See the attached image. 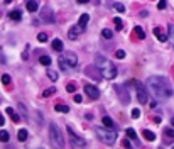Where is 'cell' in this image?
Here are the masks:
<instances>
[{
	"instance_id": "obj_1",
	"label": "cell",
	"mask_w": 174,
	"mask_h": 149,
	"mask_svg": "<svg viewBox=\"0 0 174 149\" xmlns=\"http://www.w3.org/2000/svg\"><path fill=\"white\" fill-rule=\"evenodd\" d=\"M147 87L157 98H169L173 95V87H171L169 80L164 76H149Z\"/></svg>"
},
{
	"instance_id": "obj_2",
	"label": "cell",
	"mask_w": 174,
	"mask_h": 149,
	"mask_svg": "<svg viewBox=\"0 0 174 149\" xmlns=\"http://www.w3.org/2000/svg\"><path fill=\"white\" fill-rule=\"evenodd\" d=\"M95 66L98 68L101 78L113 80L115 76H117V68H115V64L108 59V58L101 56V54H98V56H96V59H95Z\"/></svg>"
},
{
	"instance_id": "obj_3",
	"label": "cell",
	"mask_w": 174,
	"mask_h": 149,
	"mask_svg": "<svg viewBox=\"0 0 174 149\" xmlns=\"http://www.w3.org/2000/svg\"><path fill=\"white\" fill-rule=\"evenodd\" d=\"M49 137H51V142L56 149H64V139H63V134L56 124L49 125Z\"/></svg>"
},
{
	"instance_id": "obj_4",
	"label": "cell",
	"mask_w": 174,
	"mask_h": 149,
	"mask_svg": "<svg viewBox=\"0 0 174 149\" xmlns=\"http://www.w3.org/2000/svg\"><path fill=\"white\" fill-rule=\"evenodd\" d=\"M96 135L101 142L105 144H113L115 139H117V132L115 130H110V129H103V127H96Z\"/></svg>"
},
{
	"instance_id": "obj_5",
	"label": "cell",
	"mask_w": 174,
	"mask_h": 149,
	"mask_svg": "<svg viewBox=\"0 0 174 149\" xmlns=\"http://www.w3.org/2000/svg\"><path fill=\"white\" fill-rule=\"evenodd\" d=\"M134 87H135V93H137V100L140 103H147L149 100V93H147V88L144 83L140 81H134Z\"/></svg>"
},
{
	"instance_id": "obj_6",
	"label": "cell",
	"mask_w": 174,
	"mask_h": 149,
	"mask_svg": "<svg viewBox=\"0 0 174 149\" xmlns=\"http://www.w3.org/2000/svg\"><path fill=\"white\" fill-rule=\"evenodd\" d=\"M68 135H69V139H71V142H73L74 146H85V144H86V141H85L81 135L76 134L71 125H68Z\"/></svg>"
},
{
	"instance_id": "obj_7",
	"label": "cell",
	"mask_w": 174,
	"mask_h": 149,
	"mask_svg": "<svg viewBox=\"0 0 174 149\" xmlns=\"http://www.w3.org/2000/svg\"><path fill=\"white\" fill-rule=\"evenodd\" d=\"M41 19H42V22H46V24H53L54 22L53 10H51L49 7H44V9H42V14H41Z\"/></svg>"
},
{
	"instance_id": "obj_8",
	"label": "cell",
	"mask_w": 174,
	"mask_h": 149,
	"mask_svg": "<svg viewBox=\"0 0 174 149\" xmlns=\"http://www.w3.org/2000/svg\"><path fill=\"white\" fill-rule=\"evenodd\" d=\"M85 93L90 97V98H98L100 97V92L95 85H85Z\"/></svg>"
},
{
	"instance_id": "obj_9",
	"label": "cell",
	"mask_w": 174,
	"mask_h": 149,
	"mask_svg": "<svg viewBox=\"0 0 174 149\" xmlns=\"http://www.w3.org/2000/svg\"><path fill=\"white\" fill-rule=\"evenodd\" d=\"M85 73L88 74V76H90V78H93V80H100L101 78V74H100V71H98V68H96V69H95L93 66H88L86 68V71H85Z\"/></svg>"
},
{
	"instance_id": "obj_10",
	"label": "cell",
	"mask_w": 174,
	"mask_h": 149,
	"mask_svg": "<svg viewBox=\"0 0 174 149\" xmlns=\"http://www.w3.org/2000/svg\"><path fill=\"white\" fill-rule=\"evenodd\" d=\"M64 59H66L68 66H71V68L78 64V58H76V54H74V53H66V54H64Z\"/></svg>"
},
{
	"instance_id": "obj_11",
	"label": "cell",
	"mask_w": 174,
	"mask_h": 149,
	"mask_svg": "<svg viewBox=\"0 0 174 149\" xmlns=\"http://www.w3.org/2000/svg\"><path fill=\"white\" fill-rule=\"evenodd\" d=\"M81 32H83V29H81V27L76 24V26H73L71 29H69V32H68V37H69V39H76V37H78Z\"/></svg>"
},
{
	"instance_id": "obj_12",
	"label": "cell",
	"mask_w": 174,
	"mask_h": 149,
	"mask_svg": "<svg viewBox=\"0 0 174 149\" xmlns=\"http://www.w3.org/2000/svg\"><path fill=\"white\" fill-rule=\"evenodd\" d=\"M154 36L161 41V42H166V41H168V34L164 32V29H161V27H155L154 29Z\"/></svg>"
},
{
	"instance_id": "obj_13",
	"label": "cell",
	"mask_w": 174,
	"mask_h": 149,
	"mask_svg": "<svg viewBox=\"0 0 174 149\" xmlns=\"http://www.w3.org/2000/svg\"><path fill=\"white\" fill-rule=\"evenodd\" d=\"M5 112L9 114V117L12 119V122H19V120H20L19 114H17V112H15V110H14L12 107H7V110H5Z\"/></svg>"
},
{
	"instance_id": "obj_14",
	"label": "cell",
	"mask_w": 174,
	"mask_h": 149,
	"mask_svg": "<svg viewBox=\"0 0 174 149\" xmlns=\"http://www.w3.org/2000/svg\"><path fill=\"white\" fill-rule=\"evenodd\" d=\"M88 20H90V15L88 14H83V15H80V20H78V26L85 31V27H86V24H88Z\"/></svg>"
},
{
	"instance_id": "obj_15",
	"label": "cell",
	"mask_w": 174,
	"mask_h": 149,
	"mask_svg": "<svg viewBox=\"0 0 174 149\" xmlns=\"http://www.w3.org/2000/svg\"><path fill=\"white\" fill-rule=\"evenodd\" d=\"M26 7H27V10H29V12H36V10L39 9V2L31 0V2H27V4H26Z\"/></svg>"
},
{
	"instance_id": "obj_16",
	"label": "cell",
	"mask_w": 174,
	"mask_h": 149,
	"mask_svg": "<svg viewBox=\"0 0 174 149\" xmlns=\"http://www.w3.org/2000/svg\"><path fill=\"white\" fill-rule=\"evenodd\" d=\"M142 135H144L147 141H150V142L155 141V134H154V132H150V130H147V129H145V130H142Z\"/></svg>"
},
{
	"instance_id": "obj_17",
	"label": "cell",
	"mask_w": 174,
	"mask_h": 149,
	"mask_svg": "<svg viewBox=\"0 0 174 149\" xmlns=\"http://www.w3.org/2000/svg\"><path fill=\"white\" fill-rule=\"evenodd\" d=\"M54 110H56V112H61V114H68V112H69V107L63 105V103H58V105L54 107Z\"/></svg>"
},
{
	"instance_id": "obj_18",
	"label": "cell",
	"mask_w": 174,
	"mask_h": 149,
	"mask_svg": "<svg viewBox=\"0 0 174 149\" xmlns=\"http://www.w3.org/2000/svg\"><path fill=\"white\" fill-rule=\"evenodd\" d=\"M53 49L54 51H63V41L61 39H54L53 41Z\"/></svg>"
},
{
	"instance_id": "obj_19",
	"label": "cell",
	"mask_w": 174,
	"mask_h": 149,
	"mask_svg": "<svg viewBox=\"0 0 174 149\" xmlns=\"http://www.w3.org/2000/svg\"><path fill=\"white\" fill-rule=\"evenodd\" d=\"M101 122H103V125H105V127H107V129L113 127V120H112V119H110L108 115H105V117L101 119Z\"/></svg>"
},
{
	"instance_id": "obj_20",
	"label": "cell",
	"mask_w": 174,
	"mask_h": 149,
	"mask_svg": "<svg viewBox=\"0 0 174 149\" xmlns=\"http://www.w3.org/2000/svg\"><path fill=\"white\" fill-rule=\"evenodd\" d=\"M56 93V87H51V88H47V90H44L42 92V98H47V97H51V95Z\"/></svg>"
},
{
	"instance_id": "obj_21",
	"label": "cell",
	"mask_w": 174,
	"mask_h": 149,
	"mask_svg": "<svg viewBox=\"0 0 174 149\" xmlns=\"http://www.w3.org/2000/svg\"><path fill=\"white\" fill-rule=\"evenodd\" d=\"M17 139H19L20 142L27 141V130H26V129H20V130H19V134H17Z\"/></svg>"
},
{
	"instance_id": "obj_22",
	"label": "cell",
	"mask_w": 174,
	"mask_h": 149,
	"mask_svg": "<svg viewBox=\"0 0 174 149\" xmlns=\"http://www.w3.org/2000/svg\"><path fill=\"white\" fill-rule=\"evenodd\" d=\"M168 39L171 41V44H173V47H174V26H169V29H168Z\"/></svg>"
},
{
	"instance_id": "obj_23",
	"label": "cell",
	"mask_w": 174,
	"mask_h": 149,
	"mask_svg": "<svg viewBox=\"0 0 174 149\" xmlns=\"http://www.w3.org/2000/svg\"><path fill=\"white\" fill-rule=\"evenodd\" d=\"M39 61H41V64H44V66H49V64L53 63V59H51L49 56H41Z\"/></svg>"
},
{
	"instance_id": "obj_24",
	"label": "cell",
	"mask_w": 174,
	"mask_h": 149,
	"mask_svg": "<svg viewBox=\"0 0 174 149\" xmlns=\"http://www.w3.org/2000/svg\"><path fill=\"white\" fill-rule=\"evenodd\" d=\"M10 19L15 20V22H19V20L22 19V15H20L19 10H14V12H10Z\"/></svg>"
},
{
	"instance_id": "obj_25",
	"label": "cell",
	"mask_w": 174,
	"mask_h": 149,
	"mask_svg": "<svg viewBox=\"0 0 174 149\" xmlns=\"http://www.w3.org/2000/svg\"><path fill=\"white\" fill-rule=\"evenodd\" d=\"M134 31H135V34H137V37H139V39H144V37H145V32H144V29H142V27L137 26Z\"/></svg>"
},
{
	"instance_id": "obj_26",
	"label": "cell",
	"mask_w": 174,
	"mask_h": 149,
	"mask_svg": "<svg viewBox=\"0 0 174 149\" xmlns=\"http://www.w3.org/2000/svg\"><path fill=\"white\" fill-rule=\"evenodd\" d=\"M58 61H59V68H61V69H68V68H69V66H68V63H66V59H64V54L59 56V59H58Z\"/></svg>"
},
{
	"instance_id": "obj_27",
	"label": "cell",
	"mask_w": 174,
	"mask_h": 149,
	"mask_svg": "<svg viewBox=\"0 0 174 149\" xmlns=\"http://www.w3.org/2000/svg\"><path fill=\"white\" fill-rule=\"evenodd\" d=\"M47 76H49V78H51V80H53V81H56V80H58V78H59V74L56 73L54 69H47Z\"/></svg>"
},
{
	"instance_id": "obj_28",
	"label": "cell",
	"mask_w": 174,
	"mask_h": 149,
	"mask_svg": "<svg viewBox=\"0 0 174 149\" xmlns=\"http://www.w3.org/2000/svg\"><path fill=\"white\" fill-rule=\"evenodd\" d=\"M9 137H10V135H9L7 130H0V142H7L9 141Z\"/></svg>"
},
{
	"instance_id": "obj_29",
	"label": "cell",
	"mask_w": 174,
	"mask_h": 149,
	"mask_svg": "<svg viewBox=\"0 0 174 149\" xmlns=\"http://www.w3.org/2000/svg\"><path fill=\"white\" fill-rule=\"evenodd\" d=\"M101 36H103L105 39H112V36H113V32H112L110 29H103V31H101Z\"/></svg>"
},
{
	"instance_id": "obj_30",
	"label": "cell",
	"mask_w": 174,
	"mask_h": 149,
	"mask_svg": "<svg viewBox=\"0 0 174 149\" xmlns=\"http://www.w3.org/2000/svg\"><path fill=\"white\" fill-rule=\"evenodd\" d=\"M66 90L69 92V93H74V92H76V83H73V81H71V83H68Z\"/></svg>"
},
{
	"instance_id": "obj_31",
	"label": "cell",
	"mask_w": 174,
	"mask_h": 149,
	"mask_svg": "<svg viewBox=\"0 0 174 149\" xmlns=\"http://www.w3.org/2000/svg\"><path fill=\"white\" fill-rule=\"evenodd\" d=\"M115 27H117V31H122V27H123V22H122L120 17H115Z\"/></svg>"
},
{
	"instance_id": "obj_32",
	"label": "cell",
	"mask_w": 174,
	"mask_h": 149,
	"mask_svg": "<svg viewBox=\"0 0 174 149\" xmlns=\"http://www.w3.org/2000/svg\"><path fill=\"white\" fill-rule=\"evenodd\" d=\"M127 135L130 137V139H134V141H137V132H135L134 129H127Z\"/></svg>"
},
{
	"instance_id": "obj_33",
	"label": "cell",
	"mask_w": 174,
	"mask_h": 149,
	"mask_svg": "<svg viewBox=\"0 0 174 149\" xmlns=\"http://www.w3.org/2000/svg\"><path fill=\"white\" fill-rule=\"evenodd\" d=\"M164 135L169 139H174V129H164Z\"/></svg>"
},
{
	"instance_id": "obj_34",
	"label": "cell",
	"mask_w": 174,
	"mask_h": 149,
	"mask_svg": "<svg viewBox=\"0 0 174 149\" xmlns=\"http://www.w3.org/2000/svg\"><path fill=\"white\" fill-rule=\"evenodd\" d=\"M37 39H39L41 42H44V41H47V34L46 32H39L37 34Z\"/></svg>"
},
{
	"instance_id": "obj_35",
	"label": "cell",
	"mask_w": 174,
	"mask_h": 149,
	"mask_svg": "<svg viewBox=\"0 0 174 149\" xmlns=\"http://www.w3.org/2000/svg\"><path fill=\"white\" fill-rule=\"evenodd\" d=\"M115 56H117L118 59H123V58H125V51H123V49H118V51L115 53Z\"/></svg>"
},
{
	"instance_id": "obj_36",
	"label": "cell",
	"mask_w": 174,
	"mask_h": 149,
	"mask_svg": "<svg viewBox=\"0 0 174 149\" xmlns=\"http://www.w3.org/2000/svg\"><path fill=\"white\" fill-rule=\"evenodd\" d=\"M10 76H9V74H2V83H4V85H9V83H10Z\"/></svg>"
},
{
	"instance_id": "obj_37",
	"label": "cell",
	"mask_w": 174,
	"mask_h": 149,
	"mask_svg": "<svg viewBox=\"0 0 174 149\" xmlns=\"http://www.w3.org/2000/svg\"><path fill=\"white\" fill-rule=\"evenodd\" d=\"M113 7H115V10H118V12H122V14L125 12V7L122 5V4H118V2H117V4H115Z\"/></svg>"
},
{
	"instance_id": "obj_38",
	"label": "cell",
	"mask_w": 174,
	"mask_h": 149,
	"mask_svg": "<svg viewBox=\"0 0 174 149\" xmlns=\"http://www.w3.org/2000/svg\"><path fill=\"white\" fill-rule=\"evenodd\" d=\"M166 4H168L166 0H161V2H157V9H159V10H164V9H166Z\"/></svg>"
},
{
	"instance_id": "obj_39",
	"label": "cell",
	"mask_w": 174,
	"mask_h": 149,
	"mask_svg": "<svg viewBox=\"0 0 174 149\" xmlns=\"http://www.w3.org/2000/svg\"><path fill=\"white\" fill-rule=\"evenodd\" d=\"M139 117H140V110H139V108H134V110H132V119H139Z\"/></svg>"
},
{
	"instance_id": "obj_40",
	"label": "cell",
	"mask_w": 174,
	"mask_h": 149,
	"mask_svg": "<svg viewBox=\"0 0 174 149\" xmlns=\"http://www.w3.org/2000/svg\"><path fill=\"white\" fill-rule=\"evenodd\" d=\"M122 144H123V148H125V149H132V146H130V142H128L127 139H123V142H122Z\"/></svg>"
},
{
	"instance_id": "obj_41",
	"label": "cell",
	"mask_w": 174,
	"mask_h": 149,
	"mask_svg": "<svg viewBox=\"0 0 174 149\" xmlns=\"http://www.w3.org/2000/svg\"><path fill=\"white\" fill-rule=\"evenodd\" d=\"M81 100H83L81 95H74V102H76V103H81Z\"/></svg>"
},
{
	"instance_id": "obj_42",
	"label": "cell",
	"mask_w": 174,
	"mask_h": 149,
	"mask_svg": "<svg viewBox=\"0 0 174 149\" xmlns=\"http://www.w3.org/2000/svg\"><path fill=\"white\" fill-rule=\"evenodd\" d=\"M4 124H5V117L0 114V125H4Z\"/></svg>"
},
{
	"instance_id": "obj_43",
	"label": "cell",
	"mask_w": 174,
	"mask_h": 149,
	"mask_svg": "<svg viewBox=\"0 0 174 149\" xmlns=\"http://www.w3.org/2000/svg\"><path fill=\"white\" fill-rule=\"evenodd\" d=\"M171 122H173V125H174V117H173V120H171Z\"/></svg>"
}]
</instances>
